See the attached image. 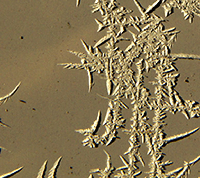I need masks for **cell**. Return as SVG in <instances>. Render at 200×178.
<instances>
[{
    "label": "cell",
    "mask_w": 200,
    "mask_h": 178,
    "mask_svg": "<svg viewBox=\"0 0 200 178\" xmlns=\"http://www.w3.org/2000/svg\"><path fill=\"white\" fill-rule=\"evenodd\" d=\"M198 129H199V128H196V129H194V130H192V131L187 132V133H183V134H180V135L173 136V137H171V138H168V139H166L165 143H169V142H175V141H179V140H181V139H184V138H186V137L190 136L191 134H193L194 132L198 131Z\"/></svg>",
    "instance_id": "cell-1"
},
{
    "label": "cell",
    "mask_w": 200,
    "mask_h": 178,
    "mask_svg": "<svg viewBox=\"0 0 200 178\" xmlns=\"http://www.w3.org/2000/svg\"><path fill=\"white\" fill-rule=\"evenodd\" d=\"M61 160H62V157H59V159L55 162L52 169H50V171L48 173V177H56V172H57V169L59 167V164H60Z\"/></svg>",
    "instance_id": "cell-2"
},
{
    "label": "cell",
    "mask_w": 200,
    "mask_h": 178,
    "mask_svg": "<svg viewBox=\"0 0 200 178\" xmlns=\"http://www.w3.org/2000/svg\"><path fill=\"white\" fill-rule=\"evenodd\" d=\"M161 3H162V0H157L156 2H155L154 4H152L148 9L146 10V14H150V13H152L154 10H156L160 5H161Z\"/></svg>",
    "instance_id": "cell-3"
},
{
    "label": "cell",
    "mask_w": 200,
    "mask_h": 178,
    "mask_svg": "<svg viewBox=\"0 0 200 178\" xmlns=\"http://www.w3.org/2000/svg\"><path fill=\"white\" fill-rule=\"evenodd\" d=\"M100 118H101V113L99 112V114H98V117H97V120L95 121V123L93 124V126H92V128H91V133L95 134L96 132L98 131L99 126H100Z\"/></svg>",
    "instance_id": "cell-4"
},
{
    "label": "cell",
    "mask_w": 200,
    "mask_h": 178,
    "mask_svg": "<svg viewBox=\"0 0 200 178\" xmlns=\"http://www.w3.org/2000/svg\"><path fill=\"white\" fill-rule=\"evenodd\" d=\"M46 166H47V161H45V163H44V165L41 167L40 169V171H39V173H38V176L37 177L41 178V177H45V171H46Z\"/></svg>",
    "instance_id": "cell-5"
},
{
    "label": "cell",
    "mask_w": 200,
    "mask_h": 178,
    "mask_svg": "<svg viewBox=\"0 0 200 178\" xmlns=\"http://www.w3.org/2000/svg\"><path fill=\"white\" fill-rule=\"evenodd\" d=\"M110 38H111V35H108V36H106V37H104V38H102L101 39V41H99V42H97L96 43V45H95V47H98L100 46V45H102L104 42H106V41H108Z\"/></svg>",
    "instance_id": "cell-6"
},
{
    "label": "cell",
    "mask_w": 200,
    "mask_h": 178,
    "mask_svg": "<svg viewBox=\"0 0 200 178\" xmlns=\"http://www.w3.org/2000/svg\"><path fill=\"white\" fill-rule=\"evenodd\" d=\"M134 2H135V4H136L137 6H138V8H139V10H140V12H141V13H142V14L144 15V14H145V13H146V11H145V10H144V9H143V8H142V6H141V5H140V4L138 3V1H137V0H134Z\"/></svg>",
    "instance_id": "cell-7"
},
{
    "label": "cell",
    "mask_w": 200,
    "mask_h": 178,
    "mask_svg": "<svg viewBox=\"0 0 200 178\" xmlns=\"http://www.w3.org/2000/svg\"><path fill=\"white\" fill-rule=\"evenodd\" d=\"M199 160H200V156L198 158H196L195 160H193V161H191V162H188V163H185V164H186V165H193V164H195L196 162H198Z\"/></svg>",
    "instance_id": "cell-8"
},
{
    "label": "cell",
    "mask_w": 200,
    "mask_h": 178,
    "mask_svg": "<svg viewBox=\"0 0 200 178\" xmlns=\"http://www.w3.org/2000/svg\"><path fill=\"white\" fill-rule=\"evenodd\" d=\"M79 4H80V0H77V3H76V6L78 7V6H79Z\"/></svg>",
    "instance_id": "cell-9"
},
{
    "label": "cell",
    "mask_w": 200,
    "mask_h": 178,
    "mask_svg": "<svg viewBox=\"0 0 200 178\" xmlns=\"http://www.w3.org/2000/svg\"><path fill=\"white\" fill-rule=\"evenodd\" d=\"M167 0H162V3H164V2H166Z\"/></svg>",
    "instance_id": "cell-10"
}]
</instances>
